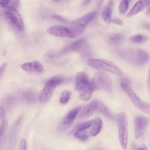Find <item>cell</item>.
Here are the masks:
<instances>
[{
  "instance_id": "1",
  "label": "cell",
  "mask_w": 150,
  "mask_h": 150,
  "mask_svg": "<svg viewBox=\"0 0 150 150\" xmlns=\"http://www.w3.org/2000/svg\"><path fill=\"white\" fill-rule=\"evenodd\" d=\"M87 63L89 65L94 69L106 71L117 76L123 75L122 71L114 63L109 60L91 59L88 60Z\"/></svg>"
},
{
  "instance_id": "2",
  "label": "cell",
  "mask_w": 150,
  "mask_h": 150,
  "mask_svg": "<svg viewBox=\"0 0 150 150\" xmlns=\"http://www.w3.org/2000/svg\"><path fill=\"white\" fill-rule=\"evenodd\" d=\"M116 119L120 142L122 148L125 149L128 141L127 118L126 113L124 112L119 113L116 115Z\"/></svg>"
},
{
  "instance_id": "3",
  "label": "cell",
  "mask_w": 150,
  "mask_h": 150,
  "mask_svg": "<svg viewBox=\"0 0 150 150\" xmlns=\"http://www.w3.org/2000/svg\"><path fill=\"white\" fill-rule=\"evenodd\" d=\"M120 86L138 108L145 113L149 114L150 106L149 103L141 99L131 88L128 84L121 82Z\"/></svg>"
},
{
  "instance_id": "4",
  "label": "cell",
  "mask_w": 150,
  "mask_h": 150,
  "mask_svg": "<svg viewBox=\"0 0 150 150\" xmlns=\"http://www.w3.org/2000/svg\"><path fill=\"white\" fill-rule=\"evenodd\" d=\"M63 81L62 78L59 76L54 77L48 80L40 94V101L42 103L47 102L51 98L56 86Z\"/></svg>"
},
{
  "instance_id": "5",
  "label": "cell",
  "mask_w": 150,
  "mask_h": 150,
  "mask_svg": "<svg viewBox=\"0 0 150 150\" xmlns=\"http://www.w3.org/2000/svg\"><path fill=\"white\" fill-rule=\"evenodd\" d=\"M96 14V11H92L74 21L71 23L73 30L78 35L81 34L86 25L94 18Z\"/></svg>"
},
{
  "instance_id": "6",
  "label": "cell",
  "mask_w": 150,
  "mask_h": 150,
  "mask_svg": "<svg viewBox=\"0 0 150 150\" xmlns=\"http://www.w3.org/2000/svg\"><path fill=\"white\" fill-rule=\"evenodd\" d=\"M47 33L56 36L74 38L76 37V33L71 29L67 27L59 25L52 26L48 28Z\"/></svg>"
},
{
  "instance_id": "7",
  "label": "cell",
  "mask_w": 150,
  "mask_h": 150,
  "mask_svg": "<svg viewBox=\"0 0 150 150\" xmlns=\"http://www.w3.org/2000/svg\"><path fill=\"white\" fill-rule=\"evenodd\" d=\"M5 12L16 27L20 30H23L24 28L23 20L15 7L11 5H8L5 8Z\"/></svg>"
},
{
  "instance_id": "8",
  "label": "cell",
  "mask_w": 150,
  "mask_h": 150,
  "mask_svg": "<svg viewBox=\"0 0 150 150\" xmlns=\"http://www.w3.org/2000/svg\"><path fill=\"white\" fill-rule=\"evenodd\" d=\"M149 118L146 116L139 115L137 116L134 121V136L136 139L140 138L144 133L146 127L149 124Z\"/></svg>"
},
{
  "instance_id": "9",
  "label": "cell",
  "mask_w": 150,
  "mask_h": 150,
  "mask_svg": "<svg viewBox=\"0 0 150 150\" xmlns=\"http://www.w3.org/2000/svg\"><path fill=\"white\" fill-rule=\"evenodd\" d=\"M76 77L75 88L76 91H84L89 87L91 82L86 73L84 72H78Z\"/></svg>"
},
{
  "instance_id": "10",
  "label": "cell",
  "mask_w": 150,
  "mask_h": 150,
  "mask_svg": "<svg viewBox=\"0 0 150 150\" xmlns=\"http://www.w3.org/2000/svg\"><path fill=\"white\" fill-rule=\"evenodd\" d=\"M81 108V106H78L71 110L60 124L58 127V129L60 130H63L69 127L73 123Z\"/></svg>"
},
{
  "instance_id": "11",
  "label": "cell",
  "mask_w": 150,
  "mask_h": 150,
  "mask_svg": "<svg viewBox=\"0 0 150 150\" xmlns=\"http://www.w3.org/2000/svg\"><path fill=\"white\" fill-rule=\"evenodd\" d=\"M97 101H93L81 109L78 117L82 119L92 115L96 110Z\"/></svg>"
},
{
  "instance_id": "12",
  "label": "cell",
  "mask_w": 150,
  "mask_h": 150,
  "mask_svg": "<svg viewBox=\"0 0 150 150\" xmlns=\"http://www.w3.org/2000/svg\"><path fill=\"white\" fill-rule=\"evenodd\" d=\"M99 73L101 87L107 92H111L112 90L113 85L111 78L105 72L99 71Z\"/></svg>"
},
{
  "instance_id": "13",
  "label": "cell",
  "mask_w": 150,
  "mask_h": 150,
  "mask_svg": "<svg viewBox=\"0 0 150 150\" xmlns=\"http://www.w3.org/2000/svg\"><path fill=\"white\" fill-rule=\"evenodd\" d=\"M21 68L27 71H33L39 73L42 72L43 67L41 64L38 61H33L23 64Z\"/></svg>"
},
{
  "instance_id": "14",
  "label": "cell",
  "mask_w": 150,
  "mask_h": 150,
  "mask_svg": "<svg viewBox=\"0 0 150 150\" xmlns=\"http://www.w3.org/2000/svg\"><path fill=\"white\" fill-rule=\"evenodd\" d=\"M114 4L113 1H109L101 13L102 18L107 23H109L111 21Z\"/></svg>"
},
{
  "instance_id": "15",
  "label": "cell",
  "mask_w": 150,
  "mask_h": 150,
  "mask_svg": "<svg viewBox=\"0 0 150 150\" xmlns=\"http://www.w3.org/2000/svg\"><path fill=\"white\" fill-rule=\"evenodd\" d=\"M135 61L139 64H144L149 60V54L148 52L142 49L137 50L135 53Z\"/></svg>"
},
{
  "instance_id": "16",
  "label": "cell",
  "mask_w": 150,
  "mask_h": 150,
  "mask_svg": "<svg viewBox=\"0 0 150 150\" xmlns=\"http://www.w3.org/2000/svg\"><path fill=\"white\" fill-rule=\"evenodd\" d=\"M150 1L139 0L137 1L134 5L129 12L127 14V16H132L138 13L143 9L145 6L149 4Z\"/></svg>"
},
{
  "instance_id": "17",
  "label": "cell",
  "mask_w": 150,
  "mask_h": 150,
  "mask_svg": "<svg viewBox=\"0 0 150 150\" xmlns=\"http://www.w3.org/2000/svg\"><path fill=\"white\" fill-rule=\"evenodd\" d=\"M93 126L90 131L91 135L95 136L98 134L101 131L103 127V122L100 117L94 120Z\"/></svg>"
},
{
  "instance_id": "18",
  "label": "cell",
  "mask_w": 150,
  "mask_h": 150,
  "mask_svg": "<svg viewBox=\"0 0 150 150\" xmlns=\"http://www.w3.org/2000/svg\"><path fill=\"white\" fill-rule=\"evenodd\" d=\"M21 95L24 100L28 102H34L37 99L36 93L31 90L23 91L21 92Z\"/></svg>"
},
{
  "instance_id": "19",
  "label": "cell",
  "mask_w": 150,
  "mask_h": 150,
  "mask_svg": "<svg viewBox=\"0 0 150 150\" xmlns=\"http://www.w3.org/2000/svg\"><path fill=\"white\" fill-rule=\"evenodd\" d=\"M89 87L93 92L99 91L101 89L99 71L96 72L94 75L90 82Z\"/></svg>"
},
{
  "instance_id": "20",
  "label": "cell",
  "mask_w": 150,
  "mask_h": 150,
  "mask_svg": "<svg viewBox=\"0 0 150 150\" xmlns=\"http://www.w3.org/2000/svg\"><path fill=\"white\" fill-rule=\"evenodd\" d=\"M96 110L106 117L111 119H114V116L109 110L103 103L97 101Z\"/></svg>"
},
{
  "instance_id": "21",
  "label": "cell",
  "mask_w": 150,
  "mask_h": 150,
  "mask_svg": "<svg viewBox=\"0 0 150 150\" xmlns=\"http://www.w3.org/2000/svg\"><path fill=\"white\" fill-rule=\"evenodd\" d=\"M123 39V35L121 33L112 34L109 36L107 39L108 42L112 45H116L121 42Z\"/></svg>"
},
{
  "instance_id": "22",
  "label": "cell",
  "mask_w": 150,
  "mask_h": 150,
  "mask_svg": "<svg viewBox=\"0 0 150 150\" xmlns=\"http://www.w3.org/2000/svg\"><path fill=\"white\" fill-rule=\"evenodd\" d=\"M94 120H91L78 125L74 129L75 133L84 131L93 125Z\"/></svg>"
},
{
  "instance_id": "23",
  "label": "cell",
  "mask_w": 150,
  "mask_h": 150,
  "mask_svg": "<svg viewBox=\"0 0 150 150\" xmlns=\"http://www.w3.org/2000/svg\"><path fill=\"white\" fill-rule=\"evenodd\" d=\"M86 44L85 40L84 39H81L72 43L70 45V47L72 50L76 51L80 49L86 45Z\"/></svg>"
},
{
  "instance_id": "24",
  "label": "cell",
  "mask_w": 150,
  "mask_h": 150,
  "mask_svg": "<svg viewBox=\"0 0 150 150\" xmlns=\"http://www.w3.org/2000/svg\"><path fill=\"white\" fill-rule=\"evenodd\" d=\"M148 39V37L145 35L138 34L133 36L130 38V40L133 42L141 43L146 42Z\"/></svg>"
},
{
  "instance_id": "25",
  "label": "cell",
  "mask_w": 150,
  "mask_h": 150,
  "mask_svg": "<svg viewBox=\"0 0 150 150\" xmlns=\"http://www.w3.org/2000/svg\"><path fill=\"white\" fill-rule=\"evenodd\" d=\"M93 92V91L89 87L80 95L79 98L82 100H88L91 98Z\"/></svg>"
},
{
  "instance_id": "26",
  "label": "cell",
  "mask_w": 150,
  "mask_h": 150,
  "mask_svg": "<svg viewBox=\"0 0 150 150\" xmlns=\"http://www.w3.org/2000/svg\"><path fill=\"white\" fill-rule=\"evenodd\" d=\"M8 125L7 121L6 118L2 120L0 125V142L4 137Z\"/></svg>"
},
{
  "instance_id": "27",
  "label": "cell",
  "mask_w": 150,
  "mask_h": 150,
  "mask_svg": "<svg viewBox=\"0 0 150 150\" xmlns=\"http://www.w3.org/2000/svg\"><path fill=\"white\" fill-rule=\"evenodd\" d=\"M131 1L130 0H122L121 1L119 6V10L120 13L123 14L126 12Z\"/></svg>"
},
{
  "instance_id": "28",
  "label": "cell",
  "mask_w": 150,
  "mask_h": 150,
  "mask_svg": "<svg viewBox=\"0 0 150 150\" xmlns=\"http://www.w3.org/2000/svg\"><path fill=\"white\" fill-rule=\"evenodd\" d=\"M71 96L70 92L68 91H65L62 92L60 96V102L64 104L68 101Z\"/></svg>"
},
{
  "instance_id": "29",
  "label": "cell",
  "mask_w": 150,
  "mask_h": 150,
  "mask_svg": "<svg viewBox=\"0 0 150 150\" xmlns=\"http://www.w3.org/2000/svg\"><path fill=\"white\" fill-rule=\"evenodd\" d=\"M74 136L76 138L83 141L87 140L88 137L87 133L84 131L75 132L74 133Z\"/></svg>"
},
{
  "instance_id": "30",
  "label": "cell",
  "mask_w": 150,
  "mask_h": 150,
  "mask_svg": "<svg viewBox=\"0 0 150 150\" xmlns=\"http://www.w3.org/2000/svg\"><path fill=\"white\" fill-rule=\"evenodd\" d=\"M14 98L12 97H8L4 99L3 104L6 107H9L12 106L15 102Z\"/></svg>"
},
{
  "instance_id": "31",
  "label": "cell",
  "mask_w": 150,
  "mask_h": 150,
  "mask_svg": "<svg viewBox=\"0 0 150 150\" xmlns=\"http://www.w3.org/2000/svg\"><path fill=\"white\" fill-rule=\"evenodd\" d=\"M6 118L5 112L3 107H0V119L1 120Z\"/></svg>"
},
{
  "instance_id": "32",
  "label": "cell",
  "mask_w": 150,
  "mask_h": 150,
  "mask_svg": "<svg viewBox=\"0 0 150 150\" xmlns=\"http://www.w3.org/2000/svg\"><path fill=\"white\" fill-rule=\"evenodd\" d=\"M9 2V0H0V6L2 8H5Z\"/></svg>"
},
{
  "instance_id": "33",
  "label": "cell",
  "mask_w": 150,
  "mask_h": 150,
  "mask_svg": "<svg viewBox=\"0 0 150 150\" xmlns=\"http://www.w3.org/2000/svg\"><path fill=\"white\" fill-rule=\"evenodd\" d=\"M112 22L117 25H122L123 24L122 21L120 19L117 18H114L111 20Z\"/></svg>"
},
{
  "instance_id": "34",
  "label": "cell",
  "mask_w": 150,
  "mask_h": 150,
  "mask_svg": "<svg viewBox=\"0 0 150 150\" xmlns=\"http://www.w3.org/2000/svg\"><path fill=\"white\" fill-rule=\"evenodd\" d=\"M7 66V64L6 63H4L2 64L0 66V77L4 72L6 67Z\"/></svg>"
},
{
  "instance_id": "35",
  "label": "cell",
  "mask_w": 150,
  "mask_h": 150,
  "mask_svg": "<svg viewBox=\"0 0 150 150\" xmlns=\"http://www.w3.org/2000/svg\"><path fill=\"white\" fill-rule=\"evenodd\" d=\"M52 16L53 18L59 21L64 22H66V21L63 17L58 15L53 14L52 15Z\"/></svg>"
},
{
  "instance_id": "36",
  "label": "cell",
  "mask_w": 150,
  "mask_h": 150,
  "mask_svg": "<svg viewBox=\"0 0 150 150\" xmlns=\"http://www.w3.org/2000/svg\"><path fill=\"white\" fill-rule=\"evenodd\" d=\"M137 150H147V149L146 145L144 144H142L139 147Z\"/></svg>"
},
{
  "instance_id": "37",
  "label": "cell",
  "mask_w": 150,
  "mask_h": 150,
  "mask_svg": "<svg viewBox=\"0 0 150 150\" xmlns=\"http://www.w3.org/2000/svg\"><path fill=\"white\" fill-rule=\"evenodd\" d=\"M10 1L11 2V4H12L13 5V6L14 7V6H17L18 5V1L17 0H10Z\"/></svg>"
},
{
  "instance_id": "38",
  "label": "cell",
  "mask_w": 150,
  "mask_h": 150,
  "mask_svg": "<svg viewBox=\"0 0 150 150\" xmlns=\"http://www.w3.org/2000/svg\"><path fill=\"white\" fill-rule=\"evenodd\" d=\"M143 27L144 28H145L146 29H147L148 30H149V28H150L149 23H146L145 24L143 25Z\"/></svg>"
},
{
  "instance_id": "39",
  "label": "cell",
  "mask_w": 150,
  "mask_h": 150,
  "mask_svg": "<svg viewBox=\"0 0 150 150\" xmlns=\"http://www.w3.org/2000/svg\"><path fill=\"white\" fill-rule=\"evenodd\" d=\"M91 1L90 0L85 1L83 2V4L84 5H86L88 4Z\"/></svg>"
},
{
  "instance_id": "40",
  "label": "cell",
  "mask_w": 150,
  "mask_h": 150,
  "mask_svg": "<svg viewBox=\"0 0 150 150\" xmlns=\"http://www.w3.org/2000/svg\"><path fill=\"white\" fill-rule=\"evenodd\" d=\"M146 14L148 15H149L150 14V8L149 7V6L148 8L147 9L146 12Z\"/></svg>"
},
{
  "instance_id": "41",
  "label": "cell",
  "mask_w": 150,
  "mask_h": 150,
  "mask_svg": "<svg viewBox=\"0 0 150 150\" xmlns=\"http://www.w3.org/2000/svg\"><path fill=\"white\" fill-rule=\"evenodd\" d=\"M101 150V149H96V150Z\"/></svg>"
}]
</instances>
